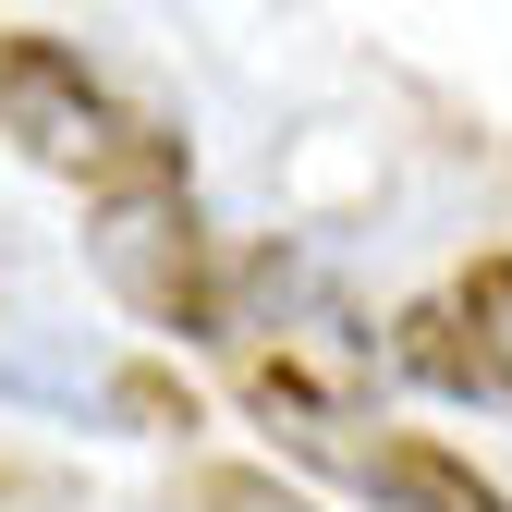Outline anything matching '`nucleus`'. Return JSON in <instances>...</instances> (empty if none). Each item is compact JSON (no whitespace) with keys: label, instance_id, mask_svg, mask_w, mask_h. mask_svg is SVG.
<instances>
[{"label":"nucleus","instance_id":"obj_1","mask_svg":"<svg viewBox=\"0 0 512 512\" xmlns=\"http://www.w3.org/2000/svg\"><path fill=\"white\" fill-rule=\"evenodd\" d=\"M0 135H13L37 171L86 183V208L183 183V135H171L159 110H135L74 37H49V25H13V37H0Z\"/></svg>","mask_w":512,"mask_h":512},{"label":"nucleus","instance_id":"obj_2","mask_svg":"<svg viewBox=\"0 0 512 512\" xmlns=\"http://www.w3.org/2000/svg\"><path fill=\"white\" fill-rule=\"evenodd\" d=\"M86 256L98 281L147 317V330H183V342H220L232 330V293H220V256H208V220H196V183H159V196H110L86 208Z\"/></svg>","mask_w":512,"mask_h":512},{"label":"nucleus","instance_id":"obj_3","mask_svg":"<svg viewBox=\"0 0 512 512\" xmlns=\"http://www.w3.org/2000/svg\"><path fill=\"white\" fill-rule=\"evenodd\" d=\"M403 366L439 378V391L512 403V256H476L452 293H427V305L403 317Z\"/></svg>","mask_w":512,"mask_h":512},{"label":"nucleus","instance_id":"obj_4","mask_svg":"<svg viewBox=\"0 0 512 512\" xmlns=\"http://www.w3.org/2000/svg\"><path fill=\"white\" fill-rule=\"evenodd\" d=\"M354 488L378 512H512V488H488L464 452H439V439H366Z\"/></svg>","mask_w":512,"mask_h":512},{"label":"nucleus","instance_id":"obj_5","mask_svg":"<svg viewBox=\"0 0 512 512\" xmlns=\"http://www.w3.org/2000/svg\"><path fill=\"white\" fill-rule=\"evenodd\" d=\"M183 512H317V500L281 488V476H256V464H196L183 476Z\"/></svg>","mask_w":512,"mask_h":512}]
</instances>
